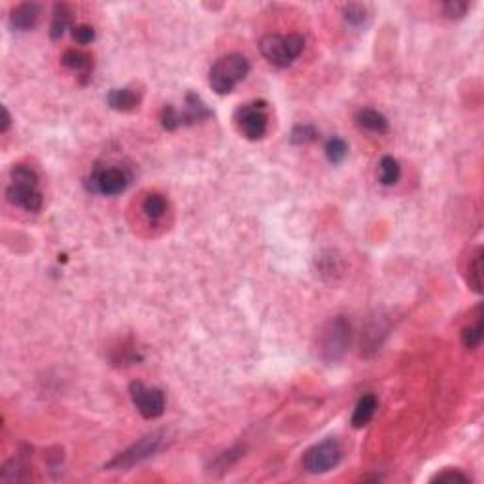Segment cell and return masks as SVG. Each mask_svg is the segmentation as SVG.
I'll use <instances>...</instances> for the list:
<instances>
[{
  "mask_svg": "<svg viewBox=\"0 0 484 484\" xmlns=\"http://www.w3.org/2000/svg\"><path fill=\"white\" fill-rule=\"evenodd\" d=\"M250 61L242 53H229L220 57L208 71V85L218 95H229L248 76Z\"/></svg>",
  "mask_w": 484,
  "mask_h": 484,
  "instance_id": "3957f363",
  "label": "cell"
},
{
  "mask_svg": "<svg viewBox=\"0 0 484 484\" xmlns=\"http://www.w3.org/2000/svg\"><path fill=\"white\" fill-rule=\"evenodd\" d=\"M325 157H328V161L333 163V165H339V163H342L344 159H346V155H349V144L344 142L342 138H339V136H333V138H330L328 142H325Z\"/></svg>",
  "mask_w": 484,
  "mask_h": 484,
  "instance_id": "cb8c5ba5",
  "label": "cell"
},
{
  "mask_svg": "<svg viewBox=\"0 0 484 484\" xmlns=\"http://www.w3.org/2000/svg\"><path fill=\"white\" fill-rule=\"evenodd\" d=\"M142 212L149 221H159L167 212V199L161 193H149L142 200Z\"/></svg>",
  "mask_w": 484,
  "mask_h": 484,
  "instance_id": "ffe728a7",
  "label": "cell"
},
{
  "mask_svg": "<svg viewBox=\"0 0 484 484\" xmlns=\"http://www.w3.org/2000/svg\"><path fill=\"white\" fill-rule=\"evenodd\" d=\"M483 333H484V328H483V316H481V310H478L477 314V320L473 323H469V325H465L464 330H462V342H464V346L467 350H475L481 346V342H483Z\"/></svg>",
  "mask_w": 484,
  "mask_h": 484,
  "instance_id": "44dd1931",
  "label": "cell"
},
{
  "mask_svg": "<svg viewBox=\"0 0 484 484\" xmlns=\"http://www.w3.org/2000/svg\"><path fill=\"white\" fill-rule=\"evenodd\" d=\"M140 93H136L135 89L123 87V89H110L106 95V103L112 110L116 112H135L140 106Z\"/></svg>",
  "mask_w": 484,
  "mask_h": 484,
  "instance_id": "7c38bea8",
  "label": "cell"
},
{
  "mask_svg": "<svg viewBox=\"0 0 484 484\" xmlns=\"http://www.w3.org/2000/svg\"><path fill=\"white\" fill-rule=\"evenodd\" d=\"M61 63L68 68V71L80 74L82 84H87L93 72V57L89 53L82 52V50H66L61 57Z\"/></svg>",
  "mask_w": 484,
  "mask_h": 484,
  "instance_id": "8fae6325",
  "label": "cell"
},
{
  "mask_svg": "<svg viewBox=\"0 0 484 484\" xmlns=\"http://www.w3.org/2000/svg\"><path fill=\"white\" fill-rule=\"evenodd\" d=\"M352 342V325L344 316L330 318L318 333V354L325 363L341 362Z\"/></svg>",
  "mask_w": 484,
  "mask_h": 484,
  "instance_id": "7a4b0ae2",
  "label": "cell"
},
{
  "mask_svg": "<svg viewBox=\"0 0 484 484\" xmlns=\"http://www.w3.org/2000/svg\"><path fill=\"white\" fill-rule=\"evenodd\" d=\"M165 435L161 432H154L144 435L142 439H138L125 450L119 452L116 458H112L108 464L104 465L106 471H127L135 465L142 464L148 458H152L155 452H159L163 446Z\"/></svg>",
  "mask_w": 484,
  "mask_h": 484,
  "instance_id": "8992f818",
  "label": "cell"
},
{
  "mask_svg": "<svg viewBox=\"0 0 484 484\" xmlns=\"http://www.w3.org/2000/svg\"><path fill=\"white\" fill-rule=\"evenodd\" d=\"M401 178V165L392 155H384L379 163V180L382 186H394Z\"/></svg>",
  "mask_w": 484,
  "mask_h": 484,
  "instance_id": "ac0fdd59",
  "label": "cell"
},
{
  "mask_svg": "<svg viewBox=\"0 0 484 484\" xmlns=\"http://www.w3.org/2000/svg\"><path fill=\"white\" fill-rule=\"evenodd\" d=\"M212 110L207 104L203 103V98L195 93H187L186 95V108L180 112L173 104H165L161 110V125L163 129L176 131L178 127H186V125H193V123L205 122L208 117H212Z\"/></svg>",
  "mask_w": 484,
  "mask_h": 484,
  "instance_id": "52a82bcc",
  "label": "cell"
},
{
  "mask_svg": "<svg viewBox=\"0 0 484 484\" xmlns=\"http://www.w3.org/2000/svg\"><path fill=\"white\" fill-rule=\"evenodd\" d=\"M433 483H471V478L460 469H445L432 478Z\"/></svg>",
  "mask_w": 484,
  "mask_h": 484,
  "instance_id": "83f0119b",
  "label": "cell"
},
{
  "mask_svg": "<svg viewBox=\"0 0 484 484\" xmlns=\"http://www.w3.org/2000/svg\"><path fill=\"white\" fill-rule=\"evenodd\" d=\"M318 140V131L314 125L310 123H301V125H295L290 135V142L298 144V146H303V144L316 142Z\"/></svg>",
  "mask_w": 484,
  "mask_h": 484,
  "instance_id": "d4e9b609",
  "label": "cell"
},
{
  "mask_svg": "<svg viewBox=\"0 0 484 484\" xmlns=\"http://www.w3.org/2000/svg\"><path fill=\"white\" fill-rule=\"evenodd\" d=\"M305 38L301 34H267L259 42V52L271 65L286 68L303 53Z\"/></svg>",
  "mask_w": 484,
  "mask_h": 484,
  "instance_id": "5b68a950",
  "label": "cell"
},
{
  "mask_svg": "<svg viewBox=\"0 0 484 484\" xmlns=\"http://www.w3.org/2000/svg\"><path fill=\"white\" fill-rule=\"evenodd\" d=\"M355 123H358L360 129L374 133V135H384L390 129L388 117L379 110H373V108H362L358 112L355 114Z\"/></svg>",
  "mask_w": 484,
  "mask_h": 484,
  "instance_id": "5bb4252c",
  "label": "cell"
},
{
  "mask_svg": "<svg viewBox=\"0 0 484 484\" xmlns=\"http://www.w3.org/2000/svg\"><path fill=\"white\" fill-rule=\"evenodd\" d=\"M342 460V446L335 437L310 446L303 454V469L310 475H322L335 469Z\"/></svg>",
  "mask_w": 484,
  "mask_h": 484,
  "instance_id": "9c48e42d",
  "label": "cell"
},
{
  "mask_svg": "<svg viewBox=\"0 0 484 484\" xmlns=\"http://www.w3.org/2000/svg\"><path fill=\"white\" fill-rule=\"evenodd\" d=\"M242 456H244V446H240V445L233 446V448H229V450L218 454V456L210 462V465H208V471H212V473L227 471V469H229L231 465L237 464Z\"/></svg>",
  "mask_w": 484,
  "mask_h": 484,
  "instance_id": "d6986e66",
  "label": "cell"
},
{
  "mask_svg": "<svg viewBox=\"0 0 484 484\" xmlns=\"http://www.w3.org/2000/svg\"><path fill=\"white\" fill-rule=\"evenodd\" d=\"M72 38L76 40L80 45L91 44V42L95 40V29H93L91 25H85V23L76 25L74 29H72Z\"/></svg>",
  "mask_w": 484,
  "mask_h": 484,
  "instance_id": "f1b7e54d",
  "label": "cell"
},
{
  "mask_svg": "<svg viewBox=\"0 0 484 484\" xmlns=\"http://www.w3.org/2000/svg\"><path fill=\"white\" fill-rule=\"evenodd\" d=\"M25 471H27L25 460L21 458V456H17V458H12L6 465H4V467H2V475H0V478H2L4 483H20V481H25L27 478Z\"/></svg>",
  "mask_w": 484,
  "mask_h": 484,
  "instance_id": "603a6c76",
  "label": "cell"
},
{
  "mask_svg": "<svg viewBox=\"0 0 484 484\" xmlns=\"http://www.w3.org/2000/svg\"><path fill=\"white\" fill-rule=\"evenodd\" d=\"M469 10V2H460V0H450L443 4V13L448 20H462Z\"/></svg>",
  "mask_w": 484,
  "mask_h": 484,
  "instance_id": "4316f807",
  "label": "cell"
},
{
  "mask_svg": "<svg viewBox=\"0 0 484 484\" xmlns=\"http://www.w3.org/2000/svg\"><path fill=\"white\" fill-rule=\"evenodd\" d=\"M133 182V170L123 163H97L91 168V175L87 178V187L93 193L106 195V197H114V195L123 193Z\"/></svg>",
  "mask_w": 484,
  "mask_h": 484,
  "instance_id": "277c9868",
  "label": "cell"
},
{
  "mask_svg": "<svg viewBox=\"0 0 484 484\" xmlns=\"http://www.w3.org/2000/svg\"><path fill=\"white\" fill-rule=\"evenodd\" d=\"M10 127H12V116H10L6 106H2V125H0V133H8Z\"/></svg>",
  "mask_w": 484,
  "mask_h": 484,
  "instance_id": "f546056e",
  "label": "cell"
},
{
  "mask_svg": "<svg viewBox=\"0 0 484 484\" xmlns=\"http://www.w3.org/2000/svg\"><path fill=\"white\" fill-rule=\"evenodd\" d=\"M129 395L136 411L142 414L146 420L159 418L165 413V409H167V399H165L163 390L154 386H146L140 381L131 382Z\"/></svg>",
  "mask_w": 484,
  "mask_h": 484,
  "instance_id": "30bf717a",
  "label": "cell"
},
{
  "mask_svg": "<svg viewBox=\"0 0 484 484\" xmlns=\"http://www.w3.org/2000/svg\"><path fill=\"white\" fill-rule=\"evenodd\" d=\"M10 176H12V184L6 189L8 200L27 212H38L44 205V197L38 189L40 180L36 170L27 165H15Z\"/></svg>",
  "mask_w": 484,
  "mask_h": 484,
  "instance_id": "6da1fadb",
  "label": "cell"
},
{
  "mask_svg": "<svg viewBox=\"0 0 484 484\" xmlns=\"http://www.w3.org/2000/svg\"><path fill=\"white\" fill-rule=\"evenodd\" d=\"M72 23V12L68 4H55L53 6V20H52V34L53 40H59Z\"/></svg>",
  "mask_w": 484,
  "mask_h": 484,
  "instance_id": "e0dca14e",
  "label": "cell"
},
{
  "mask_svg": "<svg viewBox=\"0 0 484 484\" xmlns=\"http://www.w3.org/2000/svg\"><path fill=\"white\" fill-rule=\"evenodd\" d=\"M376 407H379V401L374 397L373 394L363 395L362 399L358 401V405L354 409V414H352V427L355 430H362L365 427L373 420L374 413H376Z\"/></svg>",
  "mask_w": 484,
  "mask_h": 484,
  "instance_id": "9a60e30c",
  "label": "cell"
},
{
  "mask_svg": "<svg viewBox=\"0 0 484 484\" xmlns=\"http://www.w3.org/2000/svg\"><path fill=\"white\" fill-rule=\"evenodd\" d=\"M467 284L475 293L483 291V248L478 246L473 250L467 263Z\"/></svg>",
  "mask_w": 484,
  "mask_h": 484,
  "instance_id": "2e32d148",
  "label": "cell"
},
{
  "mask_svg": "<svg viewBox=\"0 0 484 484\" xmlns=\"http://www.w3.org/2000/svg\"><path fill=\"white\" fill-rule=\"evenodd\" d=\"M369 15H371L369 13V6L367 4H362V2H350V4L342 6V17L352 27L363 25L369 20Z\"/></svg>",
  "mask_w": 484,
  "mask_h": 484,
  "instance_id": "7402d4cb",
  "label": "cell"
},
{
  "mask_svg": "<svg viewBox=\"0 0 484 484\" xmlns=\"http://www.w3.org/2000/svg\"><path fill=\"white\" fill-rule=\"evenodd\" d=\"M235 125L246 140H261L269 129V114H267V103L265 101H254L246 103L235 112Z\"/></svg>",
  "mask_w": 484,
  "mask_h": 484,
  "instance_id": "ba28073f",
  "label": "cell"
},
{
  "mask_svg": "<svg viewBox=\"0 0 484 484\" xmlns=\"http://www.w3.org/2000/svg\"><path fill=\"white\" fill-rule=\"evenodd\" d=\"M40 15V6L34 2H23L20 6H15L10 15V25L15 31H29L36 25Z\"/></svg>",
  "mask_w": 484,
  "mask_h": 484,
  "instance_id": "4fadbf2b",
  "label": "cell"
},
{
  "mask_svg": "<svg viewBox=\"0 0 484 484\" xmlns=\"http://www.w3.org/2000/svg\"><path fill=\"white\" fill-rule=\"evenodd\" d=\"M318 261H320V265H318V271H320V274H322L323 278L339 277V274L342 272V261L337 258L333 252H330L328 256H320Z\"/></svg>",
  "mask_w": 484,
  "mask_h": 484,
  "instance_id": "484cf974",
  "label": "cell"
}]
</instances>
